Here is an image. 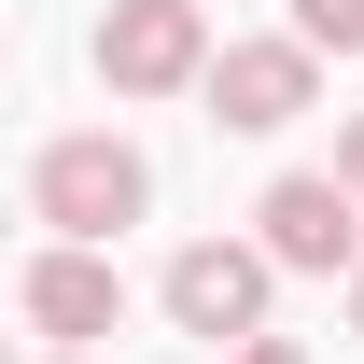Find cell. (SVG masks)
Segmentation results:
<instances>
[{"label":"cell","instance_id":"7","mask_svg":"<svg viewBox=\"0 0 364 364\" xmlns=\"http://www.w3.org/2000/svg\"><path fill=\"white\" fill-rule=\"evenodd\" d=\"M294 28H309L322 56H364V0H294Z\"/></svg>","mask_w":364,"mask_h":364},{"label":"cell","instance_id":"9","mask_svg":"<svg viewBox=\"0 0 364 364\" xmlns=\"http://www.w3.org/2000/svg\"><path fill=\"white\" fill-rule=\"evenodd\" d=\"M336 182H350V196H364V112H350V127H336Z\"/></svg>","mask_w":364,"mask_h":364},{"label":"cell","instance_id":"1","mask_svg":"<svg viewBox=\"0 0 364 364\" xmlns=\"http://www.w3.org/2000/svg\"><path fill=\"white\" fill-rule=\"evenodd\" d=\"M140 210H154V154H140V140L70 127V140L28 154V225H43V238H98V252H112Z\"/></svg>","mask_w":364,"mask_h":364},{"label":"cell","instance_id":"8","mask_svg":"<svg viewBox=\"0 0 364 364\" xmlns=\"http://www.w3.org/2000/svg\"><path fill=\"white\" fill-rule=\"evenodd\" d=\"M225 364H309V350H294V336H238Z\"/></svg>","mask_w":364,"mask_h":364},{"label":"cell","instance_id":"5","mask_svg":"<svg viewBox=\"0 0 364 364\" xmlns=\"http://www.w3.org/2000/svg\"><path fill=\"white\" fill-rule=\"evenodd\" d=\"M14 309H28V336H43V350H85V336H112V322H127V267H112L98 238H43V252L14 267Z\"/></svg>","mask_w":364,"mask_h":364},{"label":"cell","instance_id":"11","mask_svg":"<svg viewBox=\"0 0 364 364\" xmlns=\"http://www.w3.org/2000/svg\"><path fill=\"white\" fill-rule=\"evenodd\" d=\"M43 364H85V350H43Z\"/></svg>","mask_w":364,"mask_h":364},{"label":"cell","instance_id":"2","mask_svg":"<svg viewBox=\"0 0 364 364\" xmlns=\"http://www.w3.org/2000/svg\"><path fill=\"white\" fill-rule=\"evenodd\" d=\"M267 294H280V252H267V238H182L168 280H154V309H168L182 336H210V350L267 336Z\"/></svg>","mask_w":364,"mask_h":364},{"label":"cell","instance_id":"6","mask_svg":"<svg viewBox=\"0 0 364 364\" xmlns=\"http://www.w3.org/2000/svg\"><path fill=\"white\" fill-rule=\"evenodd\" d=\"M252 225H267V252H280L294 280H350V267H364V196H350L336 168H280L267 196H252Z\"/></svg>","mask_w":364,"mask_h":364},{"label":"cell","instance_id":"10","mask_svg":"<svg viewBox=\"0 0 364 364\" xmlns=\"http://www.w3.org/2000/svg\"><path fill=\"white\" fill-rule=\"evenodd\" d=\"M350 336H364V267H350Z\"/></svg>","mask_w":364,"mask_h":364},{"label":"cell","instance_id":"4","mask_svg":"<svg viewBox=\"0 0 364 364\" xmlns=\"http://www.w3.org/2000/svg\"><path fill=\"white\" fill-rule=\"evenodd\" d=\"M196 98H210V127H238V140H280L294 112H322V43H309V28H280V43H225Z\"/></svg>","mask_w":364,"mask_h":364},{"label":"cell","instance_id":"3","mask_svg":"<svg viewBox=\"0 0 364 364\" xmlns=\"http://www.w3.org/2000/svg\"><path fill=\"white\" fill-rule=\"evenodd\" d=\"M210 14L196 0H112L98 14V85L112 98H182V85H210Z\"/></svg>","mask_w":364,"mask_h":364}]
</instances>
